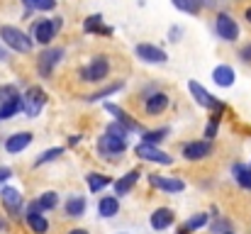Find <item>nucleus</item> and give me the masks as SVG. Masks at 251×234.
<instances>
[{
  "instance_id": "1",
  "label": "nucleus",
  "mask_w": 251,
  "mask_h": 234,
  "mask_svg": "<svg viewBox=\"0 0 251 234\" xmlns=\"http://www.w3.org/2000/svg\"><path fill=\"white\" fill-rule=\"evenodd\" d=\"M125 149H127V127H122V122H120V125H112L107 130V134L100 139V152L115 156Z\"/></svg>"
},
{
  "instance_id": "2",
  "label": "nucleus",
  "mask_w": 251,
  "mask_h": 234,
  "mask_svg": "<svg viewBox=\"0 0 251 234\" xmlns=\"http://www.w3.org/2000/svg\"><path fill=\"white\" fill-rule=\"evenodd\" d=\"M0 37L5 39V44H7L10 49H15V52H20V54L32 52V39H29L25 32H20L17 27H0Z\"/></svg>"
},
{
  "instance_id": "3",
  "label": "nucleus",
  "mask_w": 251,
  "mask_h": 234,
  "mask_svg": "<svg viewBox=\"0 0 251 234\" xmlns=\"http://www.w3.org/2000/svg\"><path fill=\"white\" fill-rule=\"evenodd\" d=\"M44 103H47L44 90L34 85V88H29V90L25 93V98H22V110H25L29 117H37V115H39V110L44 107Z\"/></svg>"
},
{
  "instance_id": "4",
  "label": "nucleus",
  "mask_w": 251,
  "mask_h": 234,
  "mask_svg": "<svg viewBox=\"0 0 251 234\" xmlns=\"http://www.w3.org/2000/svg\"><path fill=\"white\" fill-rule=\"evenodd\" d=\"M59 27H61V20H59V17H51V20L39 22V25L34 27V37H37V42L49 44V42L54 39V34L59 32Z\"/></svg>"
},
{
  "instance_id": "5",
  "label": "nucleus",
  "mask_w": 251,
  "mask_h": 234,
  "mask_svg": "<svg viewBox=\"0 0 251 234\" xmlns=\"http://www.w3.org/2000/svg\"><path fill=\"white\" fill-rule=\"evenodd\" d=\"M107 71H110V64H107V59H102V56H98L90 66H85L83 71H81V76L85 80H90V83H95V80H102V78L107 76Z\"/></svg>"
},
{
  "instance_id": "6",
  "label": "nucleus",
  "mask_w": 251,
  "mask_h": 234,
  "mask_svg": "<svg viewBox=\"0 0 251 234\" xmlns=\"http://www.w3.org/2000/svg\"><path fill=\"white\" fill-rule=\"evenodd\" d=\"M188 88H190L193 98L198 100V105H202V107H212V110H222V105H220V103H217V100H215V98H212V95H210L198 80H190Z\"/></svg>"
},
{
  "instance_id": "7",
  "label": "nucleus",
  "mask_w": 251,
  "mask_h": 234,
  "mask_svg": "<svg viewBox=\"0 0 251 234\" xmlns=\"http://www.w3.org/2000/svg\"><path fill=\"white\" fill-rule=\"evenodd\" d=\"M217 34L222 39H227V42H234L239 37V27H237V22L229 15H220L217 17Z\"/></svg>"
},
{
  "instance_id": "8",
  "label": "nucleus",
  "mask_w": 251,
  "mask_h": 234,
  "mask_svg": "<svg viewBox=\"0 0 251 234\" xmlns=\"http://www.w3.org/2000/svg\"><path fill=\"white\" fill-rule=\"evenodd\" d=\"M137 154L142 156V158H147V161H154V163H166V166L173 161L168 154L159 152V149H156V147H151L149 142H142V144L137 147Z\"/></svg>"
},
{
  "instance_id": "9",
  "label": "nucleus",
  "mask_w": 251,
  "mask_h": 234,
  "mask_svg": "<svg viewBox=\"0 0 251 234\" xmlns=\"http://www.w3.org/2000/svg\"><path fill=\"white\" fill-rule=\"evenodd\" d=\"M61 56H64V49H47V52L39 56V74H42V76H49L51 69L59 64Z\"/></svg>"
},
{
  "instance_id": "10",
  "label": "nucleus",
  "mask_w": 251,
  "mask_h": 234,
  "mask_svg": "<svg viewBox=\"0 0 251 234\" xmlns=\"http://www.w3.org/2000/svg\"><path fill=\"white\" fill-rule=\"evenodd\" d=\"M137 56L144 59V61H149V64H161V61H166V52L159 49V47H151V44H139V47H137Z\"/></svg>"
},
{
  "instance_id": "11",
  "label": "nucleus",
  "mask_w": 251,
  "mask_h": 234,
  "mask_svg": "<svg viewBox=\"0 0 251 234\" xmlns=\"http://www.w3.org/2000/svg\"><path fill=\"white\" fill-rule=\"evenodd\" d=\"M27 222H29V227H32L37 234H44L49 230V222L44 220V215H39V203L32 205V210L27 212Z\"/></svg>"
},
{
  "instance_id": "12",
  "label": "nucleus",
  "mask_w": 251,
  "mask_h": 234,
  "mask_svg": "<svg viewBox=\"0 0 251 234\" xmlns=\"http://www.w3.org/2000/svg\"><path fill=\"white\" fill-rule=\"evenodd\" d=\"M149 181H151V185H156L161 190H168V193H180L185 188V183L180 178H159V176H151Z\"/></svg>"
},
{
  "instance_id": "13",
  "label": "nucleus",
  "mask_w": 251,
  "mask_h": 234,
  "mask_svg": "<svg viewBox=\"0 0 251 234\" xmlns=\"http://www.w3.org/2000/svg\"><path fill=\"white\" fill-rule=\"evenodd\" d=\"M207 154H210V142H193L183 149V156L190 158V161H198V158H202Z\"/></svg>"
},
{
  "instance_id": "14",
  "label": "nucleus",
  "mask_w": 251,
  "mask_h": 234,
  "mask_svg": "<svg viewBox=\"0 0 251 234\" xmlns=\"http://www.w3.org/2000/svg\"><path fill=\"white\" fill-rule=\"evenodd\" d=\"M29 142H32V134L22 132V134L10 137V139H7V144H5V149H7L10 154H17V152H22L25 147H29Z\"/></svg>"
},
{
  "instance_id": "15",
  "label": "nucleus",
  "mask_w": 251,
  "mask_h": 234,
  "mask_svg": "<svg viewBox=\"0 0 251 234\" xmlns=\"http://www.w3.org/2000/svg\"><path fill=\"white\" fill-rule=\"evenodd\" d=\"M0 198H2V205L7 208V210H20V205H22V198H20V193L15 190V188H5L2 193H0Z\"/></svg>"
},
{
  "instance_id": "16",
  "label": "nucleus",
  "mask_w": 251,
  "mask_h": 234,
  "mask_svg": "<svg viewBox=\"0 0 251 234\" xmlns=\"http://www.w3.org/2000/svg\"><path fill=\"white\" fill-rule=\"evenodd\" d=\"M171 222H173V212L171 210H156L154 215H151V227L154 230H166V227H171Z\"/></svg>"
},
{
  "instance_id": "17",
  "label": "nucleus",
  "mask_w": 251,
  "mask_h": 234,
  "mask_svg": "<svg viewBox=\"0 0 251 234\" xmlns=\"http://www.w3.org/2000/svg\"><path fill=\"white\" fill-rule=\"evenodd\" d=\"M168 105V98L164 95V93H154L149 100H147V112L149 115H159L161 110H166Z\"/></svg>"
},
{
  "instance_id": "18",
  "label": "nucleus",
  "mask_w": 251,
  "mask_h": 234,
  "mask_svg": "<svg viewBox=\"0 0 251 234\" xmlns=\"http://www.w3.org/2000/svg\"><path fill=\"white\" fill-rule=\"evenodd\" d=\"M137 178H139V171H129L125 178H120V181L115 183V190H117V195H125V193H129V190L134 188Z\"/></svg>"
},
{
  "instance_id": "19",
  "label": "nucleus",
  "mask_w": 251,
  "mask_h": 234,
  "mask_svg": "<svg viewBox=\"0 0 251 234\" xmlns=\"http://www.w3.org/2000/svg\"><path fill=\"white\" fill-rule=\"evenodd\" d=\"M212 78H215L217 85H232V83H234V71H232L229 66H217V69L212 71Z\"/></svg>"
},
{
  "instance_id": "20",
  "label": "nucleus",
  "mask_w": 251,
  "mask_h": 234,
  "mask_svg": "<svg viewBox=\"0 0 251 234\" xmlns=\"http://www.w3.org/2000/svg\"><path fill=\"white\" fill-rule=\"evenodd\" d=\"M205 222H207V215H202V212H200V215H195L193 220H188L185 225H180V227H178V234H190V232H195V230H200V227H202Z\"/></svg>"
},
{
  "instance_id": "21",
  "label": "nucleus",
  "mask_w": 251,
  "mask_h": 234,
  "mask_svg": "<svg viewBox=\"0 0 251 234\" xmlns=\"http://www.w3.org/2000/svg\"><path fill=\"white\" fill-rule=\"evenodd\" d=\"M98 210H100V215H102V217H112V215H117L120 203H117L115 198H102V200H100V205H98Z\"/></svg>"
},
{
  "instance_id": "22",
  "label": "nucleus",
  "mask_w": 251,
  "mask_h": 234,
  "mask_svg": "<svg viewBox=\"0 0 251 234\" xmlns=\"http://www.w3.org/2000/svg\"><path fill=\"white\" fill-rule=\"evenodd\" d=\"M20 110H22V98L7 100V103H2V107H0V120H7V117H12V115L20 112Z\"/></svg>"
},
{
  "instance_id": "23",
  "label": "nucleus",
  "mask_w": 251,
  "mask_h": 234,
  "mask_svg": "<svg viewBox=\"0 0 251 234\" xmlns=\"http://www.w3.org/2000/svg\"><path fill=\"white\" fill-rule=\"evenodd\" d=\"M107 112H112V115H115V117H117V120H120L125 127H127V130H139V125H137V122H132V120H129V115H127V112H122L120 107L107 105Z\"/></svg>"
},
{
  "instance_id": "24",
  "label": "nucleus",
  "mask_w": 251,
  "mask_h": 234,
  "mask_svg": "<svg viewBox=\"0 0 251 234\" xmlns=\"http://www.w3.org/2000/svg\"><path fill=\"white\" fill-rule=\"evenodd\" d=\"M66 210H69L71 217H81L85 212V200L83 198H71V200L66 203Z\"/></svg>"
},
{
  "instance_id": "25",
  "label": "nucleus",
  "mask_w": 251,
  "mask_h": 234,
  "mask_svg": "<svg viewBox=\"0 0 251 234\" xmlns=\"http://www.w3.org/2000/svg\"><path fill=\"white\" fill-rule=\"evenodd\" d=\"M88 185H90L93 193H98V190H102L105 185H110V178H105V176H100V173H90V176H88Z\"/></svg>"
},
{
  "instance_id": "26",
  "label": "nucleus",
  "mask_w": 251,
  "mask_h": 234,
  "mask_svg": "<svg viewBox=\"0 0 251 234\" xmlns=\"http://www.w3.org/2000/svg\"><path fill=\"white\" fill-rule=\"evenodd\" d=\"M234 176H237L239 185H244V188L251 190V168H247V166H237V168H234Z\"/></svg>"
},
{
  "instance_id": "27",
  "label": "nucleus",
  "mask_w": 251,
  "mask_h": 234,
  "mask_svg": "<svg viewBox=\"0 0 251 234\" xmlns=\"http://www.w3.org/2000/svg\"><path fill=\"white\" fill-rule=\"evenodd\" d=\"M32 10H51L56 7V0H25Z\"/></svg>"
},
{
  "instance_id": "28",
  "label": "nucleus",
  "mask_w": 251,
  "mask_h": 234,
  "mask_svg": "<svg viewBox=\"0 0 251 234\" xmlns=\"http://www.w3.org/2000/svg\"><path fill=\"white\" fill-rule=\"evenodd\" d=\"M56 193H44L42 198H39V208H44V210H51V208H56Z\"/></svg>"
},
{
  "instance_id": "29",
  "label": "nucleus",
  "mask_w": 251,
  "mask_h": 234,
  "mask_svg": "<svg viewBox=\"0 0 251 234\" xmlns=\"http://www.w3.org/2000/svg\"><path fill=\"white\" fill-rule=\"evenodd\" d=\"M15 98H20L15 85H5V88H0V103H7V100H15Z\"/></svg>"
},
{
  "instance_id": "30",
  "label": "nucleus",
  "mask_w": 251,
  "mask_h": 234,
  "mask_svg": "<svg viewBox=\"0 0 251 234\" xmlns=\"http://www.w3.org/2000/svg\"><path fill=\"white\" fill-rule=\"evenodd\" d=\"M95 29L102 32V17H100V15H93V17H88V22H85V32H95Z\"/></svg>"
},
{
  "instance_id": "31",
  "label": "nucleus",
  "mask_w": 251,
  "mask_h": 234,
  "mask_svg": "<svg viewBox=\"0 0 251 234\" xmlns=\"http://www.w3.org/2000/svg\"><path fill=\"white\" fill-rule=\"evenodd\" d=\"M173 5L185 12H198V0H173Z\"/></svg>"
},
{
  "instance_id": "32",
  "label": "nucleus",
  "mask_w": 251,
  "mask_h": 234,
  "mask_svg": "<svg viewBox=\"0 0 251 234\" xmlns=\"http://www.w3.org/2000/svg\"><path fill=\"white\" fill-rule=\"evenodd\" d=\"M64 154V149H49V152H44V154L37 158V166H42V163H47V161H54L56 156Z\"/></svg>"
},
{
  "instance_id": "33",
  "label": "nucleus",
  "mask_w": 251,
  "mask_h": 234,
  "mask_svg": "<svg viewBox=\"0 0 251 234\" xmlns=\"http://www.w3.org/2000/svg\"><path fill=\"white\" fill-rule=\"evenodd\" d=\"M164 134H166V130H156V132H149L144 139L149 142V144H154V142H159V139H164Z\"/></svg>"
},
{
  "instance_id": "34",
  "label": "nucleus",
  "mask_w": 251,
  "mask_h": 234,
  "mask_svg": "<svg viewBox=\"0 0 251 234\" xmlns=\"http://www.w3.org/2000/svg\"><path fill=\"white\" fill-rule=\"evenodd\" d=\"M10 176H12V171H10V168H0V183H2V181H7Z\"/></svg>"
},
{
  "instance_id": "35",
  "label": "nucleus",
  "mask_w": 251,
  "mask_h": 234,
  "mask_svg": "<svg viewBox=\"0 0 251 234\" xmlns=\"http://www.w3.org/2000/svg\"><path fill=\"white\" fill-rule=\"evenodd\" d=\"M242 59H244V61H251V44L242 49Z\"/></svg>"
},
{
  "instance_id": "36",
  "label": "nucleus",
  "mask_w": 251,
  "mask_h": 234,
  "mask_svg": "<svg viewBox=\"0 0 251 234\" xmlns=\"http://www.w3.org/2000/svg\"><path fill=\"white\" fill-rule=\"evenodd\" d=\"M207 137H215V122H212V125L207 127Z\"/></svg>"
},
{
  "instance_id": "37",
  "label": "nucleus",
  "mask_w": 251,
  "mask_h": 234,
  "mask_svg": "<svg viewBox=\"0 0 251 234\" xmlns=\"http://www.w3.org/2000/svg\"><path fill=\"white\" fill-rule=\"evenodd\" d=\"M69 234H88L85 230H74V232H69Z\"/></svg>"
},
{
  "instance_id": "38",
  "label": "nucleus",
  "mask_w": 251,
  "mask_h": 234,
  "mask_svg": "<svg viewBox=\"0 0 251 234\" xmlns=\"http://www.w3.org/2000/svg\"><path fill=\"white\" fill-rule=\"evenodd\" d=\"M2 59H5V49L0 47V61H2Z\"/></svg>"
},
{
  "instance_id": "39",
  "label": "nucleus",
  "mask_w": 251,
  "mask_h": 234,
  "mask_svg": "<svg viewBox=\"0 0 251 234\" xmlns=\"http://www.w3.org/2000/svg\"><path fill=\"white\" fill-rule=\"evenodd\" d=\"M247 20H249V22H251V7H249V10H247Z\"/></svg>"
}]
</instances>
